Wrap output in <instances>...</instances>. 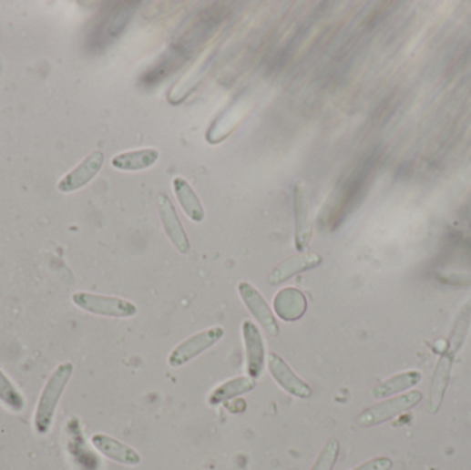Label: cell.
<instances>
[{"label": "cell", "mask_w": 471, "mask_h": 470, "mask_svg": "<svg viewBox=\"0 0 471 470\" xmlns=\"http://www.w3.org/2000/svg\"><path fill=\"white\" fill-rule=\"evenodd\" d=\"M72 374H74V364L71 362H64L56 365V369L48 377L35 410V431L40 436H45L50 431L56 407L71 381Z\"/></svg>", "instance_id": "obj_1"}, {"label": "cell", "mask_w": 471, "mask_h": 470, "mask_svg": "<svg viewBox=\"0 0 471 470\" xmlns=\"http://www.w3.org/2000/svg\"><path fill=\"white\" fill-rule=\"evenodd\" d=\"M72 301L77 308L88 312L91 315L118 319L133 318L137 315V306L123 298L80 291L72 295Z\"/></svg>", "instance_id": "obj_2"}, {"label": "cell", "mask_w": 471, "mask_h": 470, "mask_svg": "<svg viewBox=\"0 0 471 470\" xmlns=\"http://www.w3.org/2000/svg\"><path fill=\"white\" fill-rule=\"evenodd\" d=\"M421 400L422 393L418 391H412L409 393L403 394V396L386 400V402L379 403V404L367 408L364 413L360 414L357 424L360 426H364V428L381 425V424L392 420L394 416L405 413L409 408L418 404Z\"/></svg>", "instance_id": "obj_3"}, {"label": "cell", "mask_w": 471, "mask_h": 470, "mask_svg": "<svg viewBox=\"0 0 471 470\" xmlns=\"http://www.w3.org/2000/svg\"><path fill=\"white\" fill-rule=\"evenodd\" d=\"M225 335V330L222 327L215 326L210 329L203 330L198 334L185 340L184 342L179 343L174 351L169 353V364L174 369H179L182 365L189 363L190 360L198 357L199 354L206 352L207 349L214 346L218 341L222 340Z\"/></svg>", "instance_id": "obj_4"}, {"label": "cell", "mask_w": 471, "mask_h": 470, "mask_svg": "<svg viewBox=\"0 0 471 470\" xmlns=\"http://www.w3.org/2000/svg\"><path fill=\"white\" fill-rule=\"evenodd\" d=\"M465 341V335L454 334L448 345V351L438 360L432 381V393H430L429 411L432 414L437 413L448 385L451 365L454 362V354L459 351L460 345Z\"/></svg>", "instance_id": "obj_5"}, {"label": "cell", "mask_w": 471, "mask_h": 470, "mask_svg": "<svg viewBox=\"0 0 471 470\" xmlns=\"http://www.w3.org/2000/svg\"><path fill=\"white\" fill-rule=\"evenodd\" d=\"M239 294H241L244 305L251 312L255 321L265 330L266 334L277 337L280 332L279 323H277L273 312H271V306L266 302L262 294L247 281H241L239 284Z\"/></svg>", "instance_id": "obj_6"}, {"label": "cell", "mask_w": 471, "mask_h": 470, "mask_svg": "<svg viewBox=\"0 0 471 470\" xmlns=\"http://www.w3.org/2000/svg\"><path fill=\"white\" fill-rule=\"evenodd\" d=\"M105 156L102 150H94L90 155L86 156L85 159L69 171L67 176L58 181L56 189L61 193L75 192V190L82 189L88 184L91 179H96L97 174L101 170L104 165Z\"/></svg>", "instance_id": "obj_7"}, {"label": "cell", "mask_w": 471, "mask_h": 470, "mask_svg": "<svg viewBox=\"0 0 471 470\" xmlns=\"http://www.w3.org/2000/svg\"><path fill=\"white\" fill-rule=\"evenodd\" d=\"M158 209L167 238L171 240L175 249L179 250V252L188 254L190 251L189 239H188L187 232H185L184 227H182V222L179 221V214L175 211L171 199L166 193L159 195Z\"/></svg>", "instance_id": "obj_8"}, {"label": "cell", "mask_w": 471, "mask_h": 470, "mask_svg": "<svg viewBox=\"0 0 471 470\" xmlns=\"http://www.w3.org/2000/svg\"><path fill=\"white\" fill-rule=\"evenodd\" d=\"M268 367L273 380L287 393L292 394L298 399H309L313 394L311 386L305 381L301 380L279 354L269 353Z\"/></svg>", "instance_id": "obj_9"}, {"label": "cell", "mask_w": 471, "mask_h": 470, "mask_svg": "<svg viewBox=\"0 0 471 470\" xmlns=\"http://www.w3.org/2000/svg\"><path fill=\"white\" fill-rule=\"evenodd\" d=\"M246 343L247 370L252 380H258L265 370V343L258 327L251 321H244L241 326Z\"/></svg>", "instance_id": "obj_10"}, {"label": "cell", "mask_w": 471, "mask_h": 470, "mask_svg": "<svg viewBox=\"0 0 471 470\" xmlns=\"http://www.w3.org/2000/svg\"><path fill=\"white\" fill-rule=\"evenodd\" d=\"M91 443L94 447L102 455L118 464L126 465V466H138L141 464V455L138 451L134 450L130 445L125 444L115 437L108 436L104 434H97L91 437Z\"/></svg>", "instance_id": "obj_11"}, {"label": "cell", "mask_w": 471, "mask_h": 470, "mask_svg": "<svg viewBox=\"0 0 471 470\" xmlns=\"http://www.w3.org/2000/svg\"><path fill=\"white\" fill-rule=\"evenodd\" d=\"M293 204H295V246H297L298 251H303L311 241L312 230L308 198H306L305 185L302 182L295 187Z\"/></svg>", "instance_id": "obj_12"}, {"label": "cell", "mask_w": 471, "mask_h": 470, "mask_svg": "<svg viewBox=\"0 0 471 470\" xmlns=\"http://www.w3.org/2000/svg\"><path fill=\"white\" fill-rule=\"evenodd\" d=\"M308 301L297 289H284L274 297V311L282 321L297 322L305 315Z\"/></svg>", "instance_id": "obj_13"}, {"label": "cell", "mask_w": 471, "mask_h": 470, "mask_svg": "<svg viewBox=\"0 0 471 470\" xmlns=\"http://www.w3.org/2000/svg\"><path fill=\"white\" fill-rule=\"evenodd\" d=\"M323 258L317 254H303L297 255V257H291L285 260L284 262L274 268L273 272L269 276V283L276 284L282 283L288 281L297 273L305 272V271L313 270L322 264Z\"/></svg>", "instance_id": "obj_14"}, {"label": "cell", "mask_w": 471, "mask_h": 470, "mask_svg": "<svg viewBox=\"0 0 471 470\" xmlns=\"http://www.w3.org/2000/svg\"><path fill=\"white\" fill-rule=\"evenodd\" d=\"M172 188H174L177 200L181 204L182 210L187 214L188 219L195 222H201L206 217L204 213L203 204L200 199L196 195L195 189L190 187L189 182L182 177H175L172 179Z\"/></svg>", "instance_id": "obj_15"}, {"label": "cell", "mask_w": 471, "mask_h": 470, "mask_svg": "<svg viewBox=\"0 0 471 470\" xmlns=\"http://www.w3.org/2000/svg\"><path fill=\"white\" fill-rule=\"evenodd\" d=\"M159 160V150L153 148L119 153L112 158V168L123 171H141L152 168Z\"/></svg>", "instance_id": "obj_16"}, {"label": "cell", "mask_w": 471, "mask_h": 470, "mask_svg": "<svg viewBox=\"0 0 471 470\" xmlns=\"http://www.w3.org/2000/svg\"><path fill=\"white\" fill-rule=\"evenodd\" d=\"M255 388V380L251 377H239L228 381L218 386L209 397V403L212 405L220 404V403L228 402V400L234 399L241 394L249 393Z\"/></svg>", "instance_id": "obj_17"}, {"label": "cell", "mask_w": 471, "mask_h": 470, "mask_svg": "<svg viewBox=\"0 0 471 470\" xmlns=\"http://www.w3.org/2000/svg\"><path fill=\"white\" fill-rule=\"evenodd\" d=\"M419 381H421V374L419 373H404V374L395 375V377L389 378L384 383H379L376 388L373 389V394L376 399H384V397L390 396V394L412 388Z\"/></svg>", "instance_id": "obj_18"}, {"label": "cell", "mask_w": 471, "mask_h": 470, "mask_svg": "<svg viewBox=\"0 0 471 470\" xmlns=\"http://www.w3.org/2000/svg\"><path fill=\"white\" fill-rule=\"evenodd\" d=\"M0 403L15 413H20L26 407V399L18 391L17 386L12 383L9 377L0 369Z\"/></svg>", "instance_id": "obj_19"}, {"label": "cell", "mask_w": 471, "mask_h": 470, "mask_svg": "<svg viewBox=\"0 0 471 470\" xmlns=\"http://www.w3.org/2000/svg\"><path fill=\"white\" fill-rule=\"evenodd\" d=\"M339 451H341V444L338 440L330 439L327 444L322 448L311 470H333L338 461Z\"/></svg>", "instance_id": "obj_20"}, {"label": "cell", "mask_w": 471, "mask_h": 470, "mask_svg": "<svg viewBox=\"0 0 471 470\" xmlns=\"http://www.w3.org/2000/svg\"><path fill=\"white\" fill-rule=\"evenodd\" d=\"M392 467L393 461L389 456H378V458L370 459L352 470H390Z\"/></svg>", "instance_id": "obj_21"}]
</instances>
